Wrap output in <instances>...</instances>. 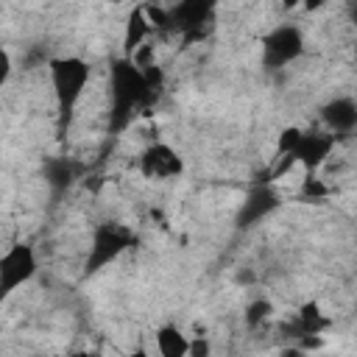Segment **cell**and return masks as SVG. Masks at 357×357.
<instances>
[{
  "label": "cell",
  "mask_w": 357,
  "mask_h": 357,
  "mask_svg": "<svg viewBox=\"0 0 357 357\" xmlns=\"http://www.w3.org/2000/svg\"><path fill=\"white\" fill-rule=\"evenodd\" d=\"M159 89L151 84L148 73L131 59L117 56L109 64V128L123 131L134 114L156 100Z\"/></svg>",
  "instance_id": "cell-1"
},
{
  "label": "cell",
  "mask_w": 357,
  "mask_h": 357,
  "mask_svg": "<svg viewBox=\"0 0 357 357\" xmlns=\"http://www.w3.org/2000/svg\"><path fill=\"white\" fill-rule=\"evenodd\" d=\"M47 75H50V86H53V98H56L59 131H64L73 123L75 109L86 92L92 67L81 56H53L47 61Z\"/></svg>",
  "instance_id": "cell-2"
},
{
  "label": "cell",
  "mask_w": 357,
  "mask_h": 357,
  "mask_svg": "<svg viewBox=\"0 0 357 357\" xmlns=\"http://www.w3.org/2000/svg\"><path fill=\"white\" fill-rule=\"evenodd\" d=\"M131 245H134V234H131L128 226L114 223V220L98 223L92 229V240H89V254H86V262H84V273L92 276V273L103 271L106 265H112Z\"/></svg>",
  "instance_id": "cell-3"
},
{
  "label": "cell",
  "mask_w": 357,
  "mask_h": 357,
  "mask_svg": "<svg viewBox=\"0 0 357 357\" xmlns=\"http://www.w3.org/2000/svg\"><path fill=\"white\" fill-rule=\"evenodd\" d=\"M304 56V33L296 25H276L262 36V67L276 73Z\"/></svg>",
  "instance_id": "cell-4"
},
{
  "label": "cell",
  "mask_w": 357,
  "mask_h": 357,
  "mask_svg": "<svg viewBox=\"0 0 357 357\" xmlns=\"http://www.w3.org/2000/svg\"><path fill=\"white\" fill-rule=\"evenodd\" d=\"M39 271V259L33 245L28 243H14L6 248V254L0 257V296L8 298L17 287H22L25 282H31Z\"/></svg>",
  "instance_id": "cell-5"
},
{
  "label": "cell",
  "mask_w": 357,
  "mask_h": 357,
  "mask_svg": "<svg viewBox=\"0 0 357 357\" xmlns=\"http://www.w3.org/2000/svg\"><path fill=\"white\" fill-rule=\"evenodd\" d=\"M167 8H170L173 31H178L187 42H192L209 31V25L215 20L218 0H173Z\"/></svg>",
  "instance_id": "cell-6"
},
{
  "label": "cell",
  "mask_w": 357,
  "mask_h": 357,
  "mask_svg": "<svg viewBox=\"0 0 357 357\" xmlns=\"http://www.w3.org/2000/svg\"><path fill=\"white\" fill-rule=\"evenodd\" d=\"M137 167H139V173L145 178L170 181V178H178L184 173V159L178 156V151L173 145H167V142H151L139 153Z\"/></svg>",
  "instance_id": "cell-7"
},
{
  "label": "cell",
  "mask_w": 357,
  "mask_h": 357,
  "mask_svg": "<svg viewBox=\"0 0 357 357\" xmlns=\"http://www.w3.org/2000/svg\"><path fill=\"white\" fill-rule=\"evenodd\" d=\"M335 148V134L332 131H304L298 148H296V165H301L307 173H315L332 153Z\"/></svg>",
  "instance_id": "cell-8"
},
{
  "label": "cell",
  "mask_w": 357,
  "mask_h": 357,
  "mask_svg": "<svg viewBox=\"0 0 357 357\" xmlns=\"http://www.w3.org/2000/svg\"><path fill=\"white\" fill-rule=\"evenodd\" d=\"M276 206H279L276 190H273L271 184H254V187L248 190V195H245L240 212H237V226L248 229V226L259 223L262 218H268Z\"/></svg>",
  "instance_id": "cell-9"
},
{
  "label": "cell",
  "mask_w": 357,
  "mask_h": 357,
  "mask_svg": "<svg viewBox=\"0 0 357 357\" xmlns=\"http://www.w3.org/2000/svg\"><path fill=\"white\" fill-rule=\"evenodd\" d=\"M321 120L326 126V131H332L335 137H346L357 128V100L354 98H332L321 106Z\"/></svg>",
  "instance_id": "cell-10"
},
{
  "label": "cell",
  "mask_w": 357,
  "mask_h": 357,
  "mask_svg": "<svg viewBox=\"0 0 357 357\" xmlns=\"http://www.w3.org/2000/svg\"><path fill=\"white\" fill-rule=\"evenodd\" d=\"M151 31H153V22H151L145 6L131 8L128 17H126V31H123V56H134L145 45Z\"/></svg>",
  "instance_id": "cell-11"
},
{
  "label": "cell",
  "mask_w": 357,
  "mask_h": 357,
  "mask_svg": "<svg viewBox=\"0 0 357 357\" xmlns=\"http://www.w3.org/2000/svg\"><path fill=\"white\" fill-rule=\"evenodd\" d=\"M156 351L162 357H184L190 354V337L176 324H165L156 329Z\"/></svg>",
  "instance_id": "cell-12"
},
{
  "label": "cell",
  "mask_w": 357,
  "mask_h": 357,
  "mask_svg": "<svg viewBox=\"0 0 357 357\" xmlns=\"http://www.w3.org/2000/svg\"><path fill=\"white\" fill-rule=\"evenodd\" d=\"M326 326H329V318L321 312V307L315 301H307L298 310V318L293 324V332H296V337H312V335H321Z\"/></svg>",
  "instance_id": "cell-13"
},
{
  "label": "cell",
  "mask_w": 357,
  "mask_h": 357,
  "mask_svg": "<svg viewBox=\"0 0 357 357\" xmlns=\"http://www.w3.org/2000/svg\"><path fill=\"white\" fill-rule=\"evenodd\" d=\"M78 176V167L70 159H47L45 165V181L50 184L53 192H64Z\"/></svg>",
  "instance_id": "cell-14"
},
{
  "label": "cell",
  "mask_w": 357,
  "mask_h": 357,
  "mask_svg": "<svg viewBox=\"0 0 357 357\" xmlns=\"http://www.w3.org/2000/svg\"><path fill=\"white\" fill-rule=\"evenodd\" d=\"M273 312V304L268 298H254L248 307H245V326L248 329H259Z\"/></svg>",
  "instance_id": "cell-15"
},
{
  "label": "cell",
  "mask_w": 357,
  "mask_h": 357,
  "mask_svg": "<svg viewBox=\"0 0 357 357\" xmlns=\"http://www.w3.org/2000/svg\"><path fill=\"white\" fill-rule=\"evenodd\" d=\"M301 137H304V131H301L298 126L282 128V131H279V139H276V156H293L296 148H298V142H301ZM293 159H296V156H293Z\"/></svg>",
  "instance_id": "cell-16"
},
{
  "label": "cell",
  "mask_w": 357,
  "mask_h": 357,
  "mask_svg": "<svg viewBox=\"0 0 357 357\" xmlns=\"http://www.w3.org/2000/svg\"><path fill=\"white\" fill-rule=\"evenodd\" d=\"M298 195H301L304 201H324V198L329 195V187H326L315 173H307V178L301 181Z\"/></svg>",
  "instance_id": "cell-17"
},
{
  "label": "cell",
  "mask_w": 357,
  "mask_h": 357,
  "mask_svg": "<svg viewBox=\"0 0 357 357\" xmlns=\"http://www.w3.org/2000/svg\"><path fill=\"white\" fill-rule=\"evenodd\" d=\"M190 354H195V357H201V354H209V346H206L204 340H195V343H190Z\"/></svg>",
  "instance_id": "cell-18"
},
{
  "label": "cell",
  "mask_w": 357,
  "mask_h": 357,
  "mask_svg": "<svg viewBox=\"0 0 357 357\" xmlns=\"http://www.w3.org/2000/svg\"><path fill=\"white\" fill-rule=\"evenodd\" d=\"M346 14H349V20L357 25V0H346Z\"/></svg>",
  "instance_id": "cell-19"
},
{
  "label": "cell",
  "mask_w": 357,
  "mask_h": 357,
  "mask_svg": "<svg viewBox=\"0 0 357 357\" xmlns=\"http://www.w3.org/2000/svg\"><path fill=\"white\" fill-rule=\"evenodd\" d=\"M282 8H296V6H304V0H279Z\"/></svg>",
  "instance_id": "cell-20"
},
{
  "label": "cell",
  "mask_w": 357,
  "mask_h": 357,
  "mask_svg": "<svg viewBox=\"0 0 357 357\" xmlns=\"http://www.w3.org/2000/svg\"><path fill=\"white\" fill-rule=\"evenodd\" d=\"M321 6H324V0H304V8H310V11L312 8H321Z\"/></svg>",
  "instance_id": "cell-21"
},
{
  "label": "cell",
  "mask_w": 357,
  "mask_h": 357,
  "mask_svg": "<svg viewBox=\"0 0 357 357\" xmlns=\"http://www.w3.org/2000/svg\"><path fill=\"white\" fill-rule=\"evenodd\" d=\"M354 61H357V45H354Z\"/></svg>",
  "instance_id": "cell-22"
},
{
  "label": "cell",
  "mask_w": 357,
  "mask_h": 357,
  "mask_svg": "<svg viewBox=\"0 0 357 357\" xmlns=\"http://www.w3.org/2000/svg\"><path fill=\"white\" fill-rule=\"evenodd\" d=\"M109 3H123V0H109Z\"/></svg>",
  "instance_id": "cell-23"
}]
</instances>
